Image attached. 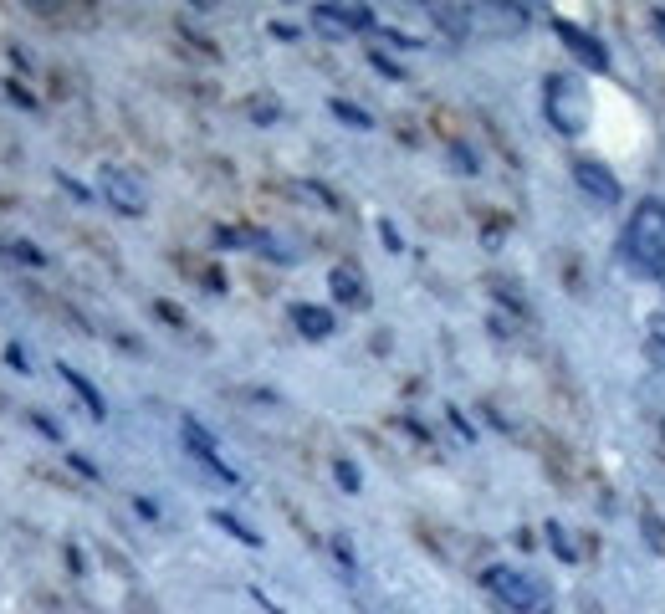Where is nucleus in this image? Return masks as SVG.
Instances as JSON below:
<instances>
[{
	"mask_svg": "<svg viewBox=\"0 0 665 614\" xmlns=\"http://www.w3.org/2000/svg\"><path fill=\"white\" fill-rule=\"evenodd\" d=\"M650 21L660 26V36H665V11H650Z\"/></svg>",
	"mask_w": 665,
	"mask_h": 614,
	"instance_id": "obj_22",
	"label": "nucleus"
},
{
	"mask_svg": "<svg viewBox=\"0 0 665 614\" xmlns=\"http://www.w3.org/2000/svg\"><path fill=\"white\" fill-rule=\"evenodd\" d=\"M645 359H650L655 369H665V338H655V333L645 338Z\"/></svg>",
	"mask_w": 665,
	"mask_h": 614,
	"instance_id": "obj_16",
	"label": "nucleus"
},
{
	"mask_svg": "<svg viewBox=\"0 0 665 614\" xmlns=\"http://www.w3.org/2000/svg\"><path fill=\"white\" fill-rule=\"evenodd\" d=\"M98 190L108 195L113 210H123V215H144V190H139V180H133L128 169L103 164V169H98Z\"/></svg>",
	"mask_w": 665,
	"mask_h": 614,
	"instance_id": "obj_3",
	"label": "nucleus"
},
{
	"mask_svg": "<svg viewBox=\"0 0 665 614\" xmlns=\"http://www.w3.org/2000/svg\"><path fill=\"white\" fill-rule=\"evenodd\" d=\"M210 522H215V528H220V533H231V538H241L246 548H261V533H251V528H246V522H241V517H231V512H220V507H215V512H210Z\"/></svg>",
	"mask_w": 665,
	"mask_h": 614,
	"instance_id": "obj_11",
	"label": "nucleus"
},
{
	"mask_svg": "<svg viewBox=\"0 0 665 614\" xmlns=\"http://www.w3.org/2000/svg\"><path fill=\"white\" fill-rule=\"evenodd\" d=\"M11 256H21V261H31V267H41V261H47V251H36L31 241H11Z\"/></svg>",
	"mask_w": 665,
	"mask_h": 614,
	"instance_id": "obj_15",
	"label": "nucleus"
},
{
	"mask_svg": "<svg viewBox=\"0 0 665 614\" xmlns=\"http://www.w3.org/2000/svg\"><path fill=\"white\" fill-rule=\"evenodd\" d=\"M6 93H11V98H16L21 108H31V93H26V87H21V82H6Z\"/></svg>",
	"mask_w": 665,
	"mask_h": 614,
	"instance_id": "obj_19",
	"label": "nucleus"
},
{
	"mask_svg": "<svg viewBox=\"0 0 665 614\" xmlns=\"http://www.w3.org/2000/svg\"><path fill=\"white\" fill-rule=\"evenodd\" d=\"M6 364H11L16 374H31V369H26V348H21V343H11V348H6Z\"/></svg>",
	"mask_w": 665,
	"mask_h": 614,
	"instance_id": "obj_18",
	"label": "nucleus"
},
{
	"mask_svg": "<svg viewBox=\"0 0 665 614\" xmlns=\"http://www.w3.org/2000/svg\"><path fill=\"white\" fill-rule=\"evenodd\" d=\"M573 180H579V185H584L599 205H619V195H625L614 174H609L604 164H594V159H573Z\"/></svg>",
	"mask_w": 665,
	"mask_h": 614,
	"instance_id": "obj_6",
	"label": "nucleus"
},
{
	"mask_svg": "<svg viewBox=\"0 0 665 614\" xmlns=\"http://www.w3.org/2000/svg\"><path fill=\"white\" fill-rule=\"evenodd\" d=\"M553 31L563 36V47L573 52V57H579L589 72H609V52L599 47V41L589 36V31H579V26H573V21H553Z\"/></svg>",
	"mask_w": 665,
	"mask_h": 614,
	"instance_id": "obj_5",
	"label": "nucleus"
},
{
	"mask_svg": "<svg viewBox=\"0 0 665 614\" xmlns=\"http://www.w3.org/2000/svg\"><path fill=\"white\" fill-rule=\"evenodd\" d=\"M180 430H185V446H190V456H195L205 471H215L220 481H231V487H236L241 476H236V466H231V461H220V446L210 441V430H205L200 420H190V415L180 420Z\"/></svg>",
	"mask_w": 665,
	"mask_h": 614,
	"instance_id": "obj_4",
	"label": "nucleus"
},
{
	"mask_svg": "<svg viewBox=\"0 0 665 614\" xmlns=\"http://www.w3.org/2000/svg\"><path fill=\"white\" fill-rule=\"evenodd\" d=\"M328 108H333V113H338V118H343L348 128H374V118H369V113H364L359 103H348V98H333Z\"/></svg>",
	"mask_w": 665,
	"mask_h": 614,
	"instance_id": "obj_12",
	"label": "nucleus"
},
{
	"mask_svg": "<svg viewBox=\"0 0 665 614\" xmlns=\"http://www.w3.org/2000/svg\"><path fill=\"white\" fill-rule=\"evenodd\" d=\"M292 318H297V328H302L307 338H328V333H333V313H328V307L297 302V307H292Z\"/></svg>",
	"mask_w": 665,
	"mask_h": 614,
	"instance_id": "obj_8",
	"label": "nucleus"
},
{
	"mask_svg": "<svg viewBox=\"0 0 665 614\" xmlns=\"http://www.w3.org/2000/svg\"><path fill=\"white\" fill-rule=\"evenodd\" d=\"M159 318H169V323H185V313L174 302H159Z\"/></svg>",
	"mask_w": 665,
	"mask_h": 614,
	"instance_id": "obj_20",
	"label": "nucleus"
},
{
	"mask_svg": "<svg viewBox=\"0 0 665 614\" xmlns=\"http://www.w3.org/2000/svg\"><path fill=\"white\" fill-rule=\"evenodd\" d=\"M313 21L323 26V31H333V36H348L353 26H374V16L364 11V6H313Z\"/></svg>",
	"mask_w": 665,
	"mask_h": 614,
	"instance_id": "obj_7",
	"label": "nucleus"
},
{
	"mask_svg": "<svg viewBox=\"0 0 665 614\" xmlns=\"http://www.w3.org/2000/svg\"><path fill=\"white\" fill-rule=\"evenodd\" d=\"M333 297L338 302H364V277L353 272V267H338L333 272Z\"/></svg>",
	"mask_w": 665,
	"mask_h": 614,
	"instance_id": "obj_10",
	"label": "nucleus"
},
{
	"mask_svg": "<svg viewBox=\"0 0 665 614\" xmlns=\"http://www.w3.org/2000/svg\"><path fill=\"white\" fill-rule=\"evenodd\" d=\"M486 589L517 614H548V604H553L548 584L538 574H522V568H486Z\"/></svg>",
	"mask_w": 665,
	"mask_h": 614,
	"instance_id": "obj_1",
	"label": "nucleus"
},
{
	"mask_svg": "<svg viewBox=\"0 0 665 614\" xmlns=\"http://www.w3.org/2000/svg\"><path fill=\"white\" fill-rule=\"evenodd\" d=\"M379 236H384V246H389V251H399V231H394V226H389V221H384V226H379Z\"/></svg>",
	"mask_w": 665,
	"mask_h": 614,
	"instance_id": "obj_21",
	"label": "nucleus"
},
{
	"mask_svg": "<svg viewBox=\"0 0 665 614\" xmlns=\"http://www.w3.org/2000/svg\"><path fill=\"white\" fill-rule=\"evenodd\" d=\"M369 62H374V67H379L384 77H394V82H399V77H405V72H399V62H389L384 52H369Z\"/></svg>",
	"mask_w": 665,
	"mask_h": 614,
	"instance_id": "obj_17",
	"label": "nucleus"
},
{
	"mask_svg": "<svg viewBox=\"0 0 665 614\" xmlns=\"http://www.w3.org/2000/svg\"><path fill=\"white\" fill-rule=\"evenodd\" d=\"M548 543H553V553H558V558H568V563L579 558V548H573L568 528H558V522H548Z\"/></svg>",
	"mask_w": 665,
	"mask_h": 614,
	"instance_id": "obj_13",
	"label": "nucleus"
},
{
	"mask_svg": "<svg viewBox=\"0 0 665 614\" xmlns=\"http://www.w3.org/2000/svg\"><path fill=\"white\" fill-rule=\"evenodd\" d=\"M333 471H338V481H343V492H359V487H364V476H359V466H353V461H338Z\"/></svg>",
	"mask_w": 665,
	"mask_h": 614,
	"instance_id": "obj_14",
	"label": "nucleus"
},
{
	"mask_svg": "<svg viewBox=\"0 0 665 614\" xmlns=\"http://www.w3.org/2000/svg\"><path fill=\"white\" fill-rule=\"evenodd\" d=\"M548 118H553V128H563V134H584V123H589V98L568 72L548 77Z\"/></svg>",
	"mask_w": 665,
	"mask_h": 614,
	"instance_id": "obj_2",
	"label": "nucleus"
},
{
	"mask_svg": "<svg viewBox=\"0 0 665 614\" xmlns=\"http://www.w3.org/2000/svg\"><path fill=\"white\" fill-rule=\"evenodd\" d=\"M57 374H62V379H67V384H72V389L82 394V405H87V415H93V420H103V410H108V405H103V394H98L93 384H87V379H82V369H72V364H57Z\"/></svg>",
	"mask_w": 665,
	"mask_h": 614,
	"instance_id": "obj_9",
	"label": "nucleus"
}]
</instances>
